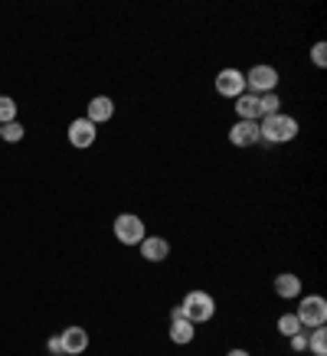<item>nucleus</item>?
<instances>
[{
    "label": "nucleus",
    "instance_id": "1",
    "mask_svg": "<svg viewBox=\"0 0 327 356\" xmlns=\"http://www.w3.org/2000/svg\"><path fill=\"white\" fill-rule=\"evenodd\" d=\"M259 134H262V140H269V144H285V140L298 138V121H294L292 115L275 111V115L259 121Z\"/></svg>",
    "mask_w": 327,
    "mask_h": 356
},
{
    "label": "nucleus",
    "instance_id": "2",
    "mask_svg": "<svg viewBox=\"0 0 327 356\" xmlns=\"http://www.w3.org/2000/svg\"><path fill=\"white\" fill-rule=\"evenodd\" d=\"M180 314H184L190 324H207L209 317L216 314V301L207 291H190L184 298V304H180Z\"/></svg>",
    "mask_w": 327,
    "mask_h": 356
},
{
    "label": "nucleus",
    "instance_id": "3",
    "mask_svg": "<svg viewBox=\"0 0 327 356\" xmlns=\"http://www.w3.org/2000/svg\"><path fill=\"white\" fill-rule=\"evenodd\" d=\"M294 317H298V324H301V330H314V327H324L327 321V301L321 298V294H308L305 301L298 304V311H294Z\"/></svg>",
    "mask_w": 327,
    "mask_h": 356
},
{
    "label": "nucleus",
    "instance_id": "4",
    "mask_svg": "<svg viewBox=\"0 0 327 356\" xmlns=\"http://www.w3.org/2000/svg\"><path fill=\"white\" fill-rule=\"evenodd\" d=\"M115 238H118L121 245H141V238H147V229H144L141 216L121 213V216L115 219Z\"/></svg>",
    "mask_w": 327,
    "mask_h": 356
},
{
    "label": "nucleus",
    "instance_id": "5",
    "mask_svg": "<svg viewBox=\"0 0 327 356\" xmlns=\"http://www.w3.org/2000/svg\"><path fill=\"white\" fill-rule=\"evenodd\" d=\"M275 86H278V69H272V65H252L249 76H246V88H252V95L275 92Z\"/></svg>",
    "mask_w": 327,
    "mask_h": 356
},
{
    "label": "nucleus",
    "instance_id": "6",
    "mask_svg": "<svg viewBox=\"0 0 327 356\" xmlns=\"http://www.w3.org/2000/svg\"><path fill=\"white\" fill-rule=\"evenodd\" d=\"M216 92L223 98H239L246 95V76H242L239 69H223L216 76Z\"/></svg>",
    "mask_w": 327,
    "mask_h": 356
},
{
    "label": "nucleus",
    "instance_id": "7",
    "mask_svg": "<svg viewBox=\"0 0 327 356\" xmlns=\"http://www.w3.org/2000/svg\"><path fill=\"white\" fill-rule=\"evenodd\" d=\"M95 134H98V128L88 118H76L72 124H69V144L79 147V151L92 147V144H95Z\"/></svg>",
    "mask_w": 327,
    "mask_h": 356
},
{
    "label": "nucleus",
    "instance_id": "8",
    "mask_svg": "<svg viewBox=\"0 0 327 356\" xmlns=\"http://www.w3.org/2000/svg\"><path fill=\"white\" fill-rule=\"evenodd\" d=\"M229 140H232L236 147H255V144L262 140L259 121H239V124H232V131H229Z\"/></svg>",
    "mask_w": 327,
    "mask_h": 356
},
{
    "label": "nucleus",
    "instance_id": "9",
    "mask_svg": "<svg viewBox=\"0 0 327 356\" xmlns=\"http://www.w3.org/2000/svg\"><path fill=\"white\" fill-rule=\"evenodd\" d=\"M196 324H190V321H186L184 314H180V304H177L174 311H170V340H174L177 346H186L190 343V340H193V330Z\"/></svg>",
    "mask_w": 327,
    "mask_h": 356
},
{
    "label": "nucleus",
    "instance_id": "10",
    "mask_svg": "<svg viewBox=\"0 0 327 356\" xmlns=\"http://www.w3.org/2000/svg\"><path fill=\"white\" fill-rule=\"evenodd\" d=\"M59 340H63L65 356H79V353H86V346H88V334L82 330V327H65L63 334H59Z\"/></svg>",
    "mask_w": 327,
    "mask_h": 356
},
{
    "label": "nucleus",
    "instance_id": "11",
    "mask_svg": "<svg viewBox=\"0 0 327 356\" xmlns=\"http://www.w3.org/2000/svg\"><path fill=\"white\" fill-rule=\"evenodd\" d=\"M111 115H115V102H111L109 95H98V98H92L88 102V115L86 118L92 121V124H105V121H111Z\"/></svg>",
    "mask_w": 327,
    "mask_h": 356
},
{
    "label": "nucleus",
    "instance_id": "12",
    "mask_svg": "<svg viewBox=\"0 0 327 356\" xmlns=\"http://www.w3.org/2000/svg\"><path fill=\"white\" fill-rule=\"evenodd\" d=\"M170 255V242L161 236H151V238H141V259L144 261H164Z\"/></svg>",
    "mask_w": 327,
    "mask_h": 356
},
{
    "label": "nucleus",
    "instance_id": "13",
    "mask_svg": "<svg viewBox=\"0 0 327 356\" xmlns=\"http://www.w3.org/2000/svg\"><path fill=\"white\" fill-rule=\"evenodd\" d=\"M275 294H278V298H298V294H301V278L292 275V271H282V275L275 278Z\"/></svg>",
    "mask_w": 327,
    "mask_h": 356
},
{
    "label": "nucleus",
    "instance_id": "14",
    "mask_svg": "<svg viewBox=\"0 0 327 356\" xmlns=\"http://www.w3.org/2000/svg\"><path fill=\"white\" fill-rule=\"evenodd\" d=\"M236 115H239V121H259V95L236 98Z\"/></svg>",
    "mask_w": 327,
    "mask_h": 356
},
{
    "label": "nucleus",
    "instance_id": "15",
    "mask_svg": "<svg viewBox=\"0 0 327 356\" xmlns=\"http://www.w3.org/2000/svg\"><path fill=\"white\" fill-rule=\"evenodd\" d=\"M308 350L314 356H327V330L324 327H314L311 337H308Z\"/></svg>",
    "mask_w": 327,
    "mask_h": 356
},
{
    "label": "nucleus",
    "instance_id": "16",
    "mask_svg": "<svg viewBox=\"0 0 327 356\" xmlns=\"http://www.w3.org/2000/svg\"><path fill=\"white\" fill-rule=\"evenodd\" d=\"M278 334L282 337L301 334V324H298V317H294V314H282V317H278Z\"/></svg>",
    "mask_w": 327,
    "mask_h": 356
},
{
    "label": "nucleus",
    "instance_id": "17",
    "mask_svg": "<svg viewBox=\"0 0 327 356\" xmlns=\"http://www.w3.org/2000/svg\"><path fill=\"white\" fill-rule=\"evenodd\" d=\"M10 121H17V102L0 95V124H10Z\"/></svg>",
    "mask_w": 327,
    "mask_h": 356
},
{
    "label": "nucleus",
    "instance_id": "18",
    "mask_svg": "<svg viewBox=\"0 0 327 356\" xmlns=\"http://www.w3.org/2000/svg\"><path fill=\"white\" fill-rule=\"evenodd\" d=\"M23 134H26V131H23L20 121H10V124H3V128H0V138L10 140V144H20Z\"/></svg>",
    "mask_w": 327,
    "mask_h": 356
},
{
    "label": "nucleus",
    "instance_id": "19",
    "mask_svg": "<svg viewBox=\"0 0 327 356\" xmlns=\"http://www.w3.org/2000/svg\"><path fill=\"white\" fill-rule=\"evenodd\" d=\"M311 63L317 65V69H324L327 65V43L321 40V43H314V49H311Z\"/></svg>",
    "mask_w": 327,
    "mask_h": 356
},
{
    "label": "nucleus",
    "instance_id": "20",
    "mask_svg": "<svg viewBox=\"0 0 327 356\" xmlns=\"http://www.w3.org/2000/svg\"><path fill=\"white\" fill-rule=\"evenodd\" d=\"M288 340H292V350H294V353H305V350H308V330L288 337Z\"/></svg>",
    "mask_w": 327,
    "mask_h": 356
},
{
    "label": "nucleus",
    "instance_id": "21",
    "mask_svg": "<svg viewBox=\"0 0 327 356\" xmlns=\"http://www.w3.org/2000/svg\"><path fill=\"white\" fill-rule=\"evenodd\" d=\"M46 350H49V353H53V356H65V350H63V340H59V337H49V340H46Z\"/></svg>",
    "mask_w": 327,
    "mask_h": 356
},
{
    "label": "nucleus",
    "instance_id": "22",
    "mask_svg": "<svg viewBox=\"0 0 327 356\" xmlns=\"http://www.w3.org/2000/svg\"><path fill=\"white\" fill-rule=\"evenodd\" d=\"M226 356H249V350H229Z\"/></svg>",
    "mask_w": 327,
    "mask_h": 356
},
{
    "label": "nucleus",
    "instance_id": "23",
    "mask_svg": "<svg viewBox=\"0 0 327 356\" xmlns=\"http://www.w3.org/2000/svg\"><path fill=\"white\" fill-rule=\"evenodd\" d=\"M0 128H3V124H0Z\"/></svg>",
    "mask_w": 327,
    "mask_h": 356
}]
</instances>
